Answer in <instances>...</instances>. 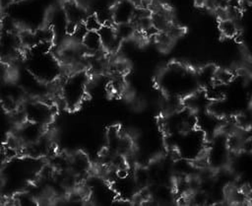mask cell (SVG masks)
Instances as JSON below:
<instances>
[{
    "mask_svg": "<svg viewBox=\"0 0 252 206\" xmlns=\"http://www.w3.org/2000/svg\"><path fill=\"white\" fill-rule=\"evenodd\" d=\"M86 186L90 200L96 205H106L115 203L116 193L105 178L97 174H89L86 177Z\"/></svg>",
    "mask_w": 252,
    "mask_h": 206,
    "instance_id": "6",
    "label": "cell"
},
{
    "mask_svg": "<svg viewBox=\"0 0 252 206\" xmlns=\"http://www.w3.org/2000/svg\"><path fill=\"white\" fill-rule=\"evenodd\" d=\"M23 43L19 31L0 30V61L14 62L21 55Z\"/></svg>",
    "mask_w": 252,
    "mask_h": 206,
    "instance_id": "7",
    "label": "cell"
},
{
    "mask_svg": "<svg viewBox=\"0 0 252 206\" xmlns=\"http://www.w3.org/2000/svg\"><path fill=\"white\" fill-rule=\"evenodd\" d=\"M100 36L103 50L108 53H115L122 45V40L119 38L114 24L102 25L97 31Z\"/></svg>",
    "mask_w": 252,
    "mask_h": 206,
    "instance_id": "11",
    "label": "cell"
},
{
    "mask_svg": "<svg viewBox=\"0 0 252 206\" xmlns=\"http://www.w3.org/2000/svg\"><path fill=\"white\" fill-rule=\"evenodd\" d=\"M82 44L88 55L105 52L102 48L100 36L97 31H88L82 40Z\"/></svg>",
    "mask_w": 252,
    "mask_h": 206,
    "instance_id": "13",
    "label": "cell"
},
{
    "mask_svg": "<svg viewBox=\"0 0 252 206\" xmlns=\"http://www.w3.org/2000/svg\"><path fill=\"white\" fill-rule=\"evenodd\" d=\"M52 43H38L26 49L23 63L39 80L54 84L61 79L63 74V64L57 55L51 51Z\"/></svg>",
    "mask_w": 252,
    "mask_h": 206,
    "instance_id": "3",
    "label": "cell"
},
{
    "mask_svg": "<svg viewBox=\"0 0 252 206\" xmlns=\"http://www.w3.org/2000/svg\"><path fill=\"white\" fill-rule=\"evenodd\" d=\"M45 166L42 158L23 154L7 159L0 172V196L13 198L34 182Z\"/></svg>",
    "mask_w": 252,
    "mask_h": 206,
    "instance_id": "1",
    "label": "cell"
},
{
    "mask_svg": "<svg viewBox=\"0 0 252 206\" xmlns=\"http://www.w3.org/2000/svg\"><path fill=\"white\" fill-rule=\"evenodd\" d=\"M92 165L89 157L83 152H76L69 155V172L79 180L86 179L91 173Z\"/></svg>",
    "mask_w": 252,
    "mask_h": 206,
    "instance_id": "10",
    "label": "cell"
},
{
    "mask_svg": "<svg viewBox=\"0 0 252 206\" xmlns=\"http://www.w3.org/2000/svg\"><path fill=\"white\" fill-rule=\"evenodd\" d=\"M91 78L87 69H80L71 71L61 80L59 98L67 109L75 110L81 106L88 96Z\"/></svg>",
    "mask_w": 252,
    "mask_h": 206,
    "instance_id": "4",
    "label": "cell"
},
{
    "mask_svg": "<svg viewBox=\"0 0 252 206\" xmlns=\"http://www.w3.org/2000/svg\"><path fill=\"white\" fill-rule=\"evenodd\" d=\"M137 9L138 6L133 0H117L111 7L113 24L132 22Z\"/></svg>",
    "mask_w": 252,
    "mask_h": 206,
    "instance_id": "9",
    "label": "cell"
},
{
    "mask_svg": "<svg viewBox=\"0 0 252 206\" xmlns=\"http://www.w3.org/2000/svg\"><path fill=\"white\" fill-rule=\"evenodd\" d=\"M213 1H214V0H196V2H197L199 5L207 6V7H209Z\"/></svg>",
    "mask_w": 252,
    "mask_h": 206,
    "instance_id": "17",
    "label": "cell"
},
{
    "mask_svg": "<svg viewBox=\"0 0 252 206\" xmlns=\"http://www.w3.org/2000/svg\"><path fill=\"white\" fill-rule=\"evenodd\" d=\"M7 156H6V153H5V151H4V148L3 149H0V172H1V170H2V168H3V166H4V164H5V162L7 161Z\"/></svg>",
    "mask_w": 252,
    "mask_h": 206,
    "instance_id": "16",
    "label": "cell"
},
{
    "mask_svg": "<svg viewBox=\"0 0 252 206\" xmlns=\"http://www.w3.org/2000/svg\"><path fill=\"white\" fill-rule=\"evenodd\" d=\"M84 24H85L86 28L88 29V31H98L99 28L102 26L95 14L89 15L87 17V19L85 20Z\"/></svg>",
    "mask_w": 252,
    "mask_h": 206,
    "instance_id": "15",
    "label": "cell"
},
{
    "mask_svg": "<svg viewBox=\"0 0 252 206\" xmlns=\"http://www.w3.org/2000/svg\"><path fill=\"white\" fill-rule=\"evenodd\" d=\"M63 7L68 20V34L70 35L76 26L85 22L89 14L87 10L76 1H67L63 4Z\"/></svg>",
    "mask_w": 252,
    "mask_h": 206,
    "instance_id": "12",
    "label": "cell"
},
{
    "mask_svg": "<svg viewBox=\"0 0 252 206\" xmlns=\"http://www.w3.org/2000/svg\"><path fill=\"white\" fill-rule=\"evenodd\" d=\"M157 84L163 95L183 101L201 89L196 72L179 63L164 67L158 76Z\"/></svg>",
    "mask_w": 252,
    "mask_h": 206,
    "instance_id": "2",
    "label": "cell"
},
{
    "mask_svg": "<svg viewBox=\"0 0 252 206\" xmlns=\"http://www.w3.org/2000/svg\"><path fill=\"white\" fill-rule=\"evenodd\" d=\"M20 111L24 118L48 128L53 122L56 108L46 100L27 98L20 106Z\"/></svg>",
    "mask_w": 252,
    "mask_h": 206,
    "instance_id": "5",
    "label": "cell"
},
{
    "mask_svg": "<svg viewBox=\"0 0 252 206\" xmlns=\"http://www.w3.org/2000/svg\"><path fill=\"white\" fill-rule=\"evenodd\" d=\"M241 1H245V2H248V3L252 2V0H241Z\"/></svg>",
    "mask_w": 252,
    "mask_h": 206,
    "instance_id": "18",
    "label": "cell"
},
{
    "mask_svg": "<svg viewBox=\"0 0 252 206\" xmlns=\"http://www.w3.org/2000/svg\"><path fill=\"white\" fill-rule=\"evenodd\" d=\"M220 31L225 37H234L238 34V26L236 20L231 18H220Z\"/></svg>",
    "mask_w": 252,
    "mask_h": 206,
    "instance_id": "14",
    "label": "cell"
},
{
    "mask_svg": "<svg viewBox=\"0 0 252 206\" xmlns=\"http://www.w3.org/2000/svg\"><path fill=\"white\" fill-rule=\"evenodd\" d=\"M18 123L16 112L10 111L0 104V149L7 145Z\"/></svg>",
    "mask_w": 252,
    "mask_h": 206,
    "instance_id": "8",
    "label": "cell"
}]
</instances>
